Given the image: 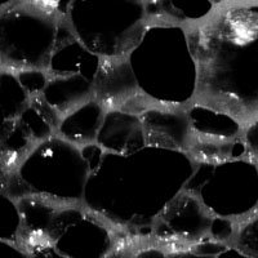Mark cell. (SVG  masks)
Returning a JSON list of instances; mask_svg holds the SVG:
<instances>
[{
	"label": "cell",
	"instance_id": "8992f818",
	"mask_svg": "<svg viewBox=\"0 0 258 258\" xmlns=\"http://www.w3.org/2000/svg\"><path fill=\"white\" fill-rule=\"evenodd\" d=\"M257 167H258V165H257Z\"/></svg>",
	"mask_w": 258,
	"mask_h": 258
},
{
	"label": "cell",
	"instance_id": "7a4b0ae2",
	"mask_svg": "<svg viewBox=\"0 0 258 258\" xmlns=\"http://www.w3.org/2000/svg\"><path fill=\"white\" fill-rule=\"evenodd\" d=\"M144 94L138 87L129 56L100 57L93 80V100L106 114H124L129 106Z\"/></svg>",
	"mask_w": 258,
	"mask_h": 258
},
{
	"label": "cell",
	"instance_id": "3957f363",
	"mask_svg": "<svg viewBox=\"0 0 258 258\" xmlns=\"http://www.w3.org/2000/svg\"><path fill=\"white\" fill-rule=\"evenodd\" d=\"M141 121L147 146L178 150L186 153L192 126L187 105H164L144 112Z\"/></svg>",
	"mask_w": 258,
	"mask_h": 258
},
{
	"label": "cell",
	"instance_id": "277c9868",
	"mask_svg": "<svg viewBox=\"0 0 258 258\" xmlns=\"http://www.w3.org/2000/svg\"><path fill=\"white\" fill-rule=\"evenodd\" d=\"M186 155L198 164L217 165L234 160H248V150L241 136H222L192 129Z\"/></svg>",
	"mask_w": 258,
	"mask_h": 258
},
{
	"label": "cell",
	"instance_id": "5b68a950",
	"mask_svg": "<svg viewBox=\"0 0 258 258\" xmlns=\"http://www.w3.org/2000/svg\"><path fill=\"white\" fill-rule=\"evenodd\" d=\"M234 235L230 244L252 258H258V208L234 220Z\"/></svg>",
	"mask_w": 258,
	"mask_h": 258
},
{
	"label": "cell",
	"instance_id": "6da1fadb",
	"mask_svg": "<svg viewBox=\"0 0 258 258\" xmlns=\"http://www.w3.org/2000/svg\"><path fill=\"white\" fill-rule=\"evenodd\" d=\"M195 64L191 105L226 115L241 132L258 120V2H218L183 27Z\"/></svg>",
	"mask_w": 258,
	"mask_h": 258
}]
</instances>
